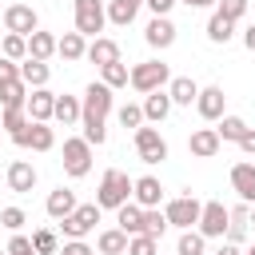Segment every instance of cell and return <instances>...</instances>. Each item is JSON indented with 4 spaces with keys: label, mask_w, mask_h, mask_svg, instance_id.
I'll list each match as a JSON object with an SVG mask.
<instances>
[{
    "label": "cell",
    "mask_w": 255,
    "mask_h": 255,
    "mask_svg": "<svg viewBox=\"0 0 255 255\" xmlns=\"http://www.w3.org/2000/svg\"><path fill=\"white\" fill-rule=\"evenodd\" d=\"M108 24V4L104 0H76V32L80 36H100Z\"/></svg>",
    "instance_id": "cell-4"
},
{
    "label": "cell",
    "mask_w": 255,
    "mask_h": 255,
    "mask_svg": "<svg viewBox=\"0 0 255 255\" xmlns=\"http://www.w3.org/2000/svg\"><path fill=\"white\" fill-rule=\"evenodd\" d=\"M247 231H251V203H239V207H231L227 239H231V243H243V239H247Z\"/></svg>",
    "instance_id": "cell-23"
},
{
    "label": "cell",
    "mask_w": 255,
    "mask_h": 255,
    "mask_svg": "<svg viewBox=\"0 0 255 255\" xmlns=\"http://www.w3.org/2000/svg\"><path fill=\"white\" fill-rule=\"evenodd\" d=\"M239 147H243L247 155H255V128H247V131H243V139H239Z\"/></svg>",
    "instance_id": "cell-47"
},
{
    "label": "cell",
    "mask_w": 255,
    "mask_h": 255,
    "mask_svg": "<svg viewBox=\"0 0 255 255\" xmlns=\"http://www.w3.org/2000/svg\"><path fill=\"white\" fill-rule=\"evenodd\" d=\"M120 124H124V128H131V131H135V128H143V108L124 104V108H120Z\"/></svg>",
    "instance_id": "cell-41"
},
{
    "label": "cell",
    "mask_w": 255,
    "mask_h": 255,
    "mask_svg": "<svg viewBox=\"0 0 255 255\" xmlns=\"http://www.w3.org/2000/svg\"><path fill=\"white\" fill-rule=\"evenodd\" d=\"M135 151L143 163H163L167 159V139L159 135V128H135Z\"/></svg>",
    "instance_id": "cell-9"
},
{
    "label": "cell",
    "mask_w": 255,
    "mask_h": 255,
    "mask_svg": "<svg viewBox=\"0 0 255 255\" xmlns=\"http://www.w3.org/2000/svg\"><path fill=\"white\" fill-rule=\"evenodd\" d=\"M179 4H187V8H211V4H219V0H179Z\"/></svg>",
    "instance_id": "cell-50"
},
{
    "label": "cell",
    "mask_w": 255,
    "mask_h": 255,
    "mask_svg": "<svg viewBox=\"0 0 255 255\" xmlns=\"http://www.w3.org/2000/svg\"><path fill=\"white\" fill-rule=\"evenodd\" d=\"M4 28L16 32V36H32V32L40 28V16H36L32 4H8V8H4Z\"/></svg>",
    "instance_id": "cell-10"
},
{
    "label": "cell",
    "mask_w": 255,
    "mask_h": 255,
    "mask_svg": "<svg viewBox=\"0 0 255 255\" xmlns=\"http://www.w3.org/2000/svg\"><path fill=\"white\" fill-rule=\"evenodd\" d=\"M199 211H203V203H199L195 195H179V199H171V203L163 207L167 223H171V227H179V231L195 227V223H199Z\"/></svg>",
    "instance_id": "cell-8"
},
{
    "label": "cell",
    "mask_w": 255,
    "mask_h": 255,
    "mask_svg": "<svg viewBox=\"0 0 255 255\" xmlns=\"http://www.w3.org/2000/svg\"><path fill=\"white\" fill-rule=\"evenodd\" d=\"M131 187H135V179H128V171H120V167H108V171H104V179H100L96 203L116 211V207H124V203L131 199Z\"/></svg>",
    "instance_id": "cell-2"
},
{
    "label": "cell",
    "mask_w": 255,
    "mask_h": 255,
    "mask_svg": "<svg viewBox=\"0 0 255 255\" xmlns=\"http://www.w3.org/2000/svg\"><path fill=\"white\" fill-rule=\"evenodd\" d=\"M131 199H135L139 207H159V199H163L159 179H155V175H139V179H135V187H131Z\"/></svg>",
    "instance_id": "cell-18"
},
{
    "label": "cell",
    "mask_w": 255,
    "mask_h": 255,
    "mask_svg": "<svg viewBox=\"0 0 255 255\" xmlns=\"http://www.w3.org/2000/svg\"><path fill=\"white\" fill-rule=\"evenodd\" d=\"M167 227H171V223H167V215H163L159 207H143V235L159 239V235H163Z\"/></svg>",
    "instance_id": "cell-36"
},
{
    "label": "cell",
    "mask_w": 255,
    "mask_h": 255,
    "mask_svg": "<svg viewBox=\"0 0 255 255\" xmlns=\"http://www.w3.org/2000/svg\"><path fill=\"white\" fill-rule=\"evenodd\" d=\"M32 247H36L40 255H60V239H56L52 227H40V231L32 235Z\"/></svg>",
    "instance_id": "cell-38"
},
{
    "label": "cell",
    "mask_w": 255,
    "mask_h": 255,
    "mask_svg": "<svg viewBox=\"0 0 255 255\" xmlns=\"http://www.w3.org/2000/svg\"><path fill=\"white\" fill-rule=\"evenodd\" d=\"M48 76H52V68H48V60H20V80L28 84V88H44L48 84Z\"/></svg>",
    "instance_id": "cell-25"
},
{
    "label": "cell",
    "mask_w": 255,
    "mask_h": 255,
    "mask_svg": "<svg viewBox=\"0 0 255 255\" xmlns=\"http://www.w3.org/2000/svg\"><path fill=\"white\" fill-rule=\"evenodd\" d=\"M243 48L255 52V24H247V32H243Z\"/></svg>",
    "instance_id": "cell-48"
},
{
    "label": "cell",
    "mask_w": 255,
    "mask_h": 255,
    "mask_svg": "<svg viewBox=\"0 0 255 255\" xmlns=\"http://www.w3.org/2000/svg\"><path fill=\"white\" fill-rule=\"evenodd\" d=\"M215 12H223L227 20H243V12H247V0H219V4H215Z\"/></svg>",
    "instance_id": "cell-43"
},
{
    "label": "cell",
    "mask_w": 255,
    "mask_h": 255,
    "mask_svg": "<svg viewBox=\"0 0 255 255\" xmlns=\"http://www.w3.org/2000/svg\"><path fill=\"white\" fill-rule=\"evenodd\" d=\"M116 223H120L128 235H139V231H143V207H139L135 199H128L124 207H116Z\"/></svg>",
    "instance_id": "cell-26"
},
{
    "label": "cell",
    "mask_w": 255,
    "mask_h": 255,
    "mask_svg": "<svg viewBox=\"0 0 255 255\" xmlns=\"http://www.w3.org/2000/svg\"><path fill=\"white\" fill-rule=\"evenodd\" d=\"M167 96H171V104H179V108H191V104L199 100V84H195L191 76H171V84H167Z\"/></svg>",
    "instance_id": "cell-17"
},
{
    "label": "cell",
    "mask_w": 255,
    "mask_h": 255,
    "mask_svg": "<svg viewBox=\"0 0 255 255\" xmlns=\"http://www.w3.org/2000/svg\"><path fill=\"white\" fill-rule=\"evenodd\" d=\"M231 187L239 191L243 203H255V163H235L231 167Z\"/></svg>",
    "instance_id": "cell-19"
},
{
    "label": "cell",
    "mask_w": 255,
    "mask_h": 255,
    "mask_svg": "<svg viewBox=\"0 0 255 255\" xmlns=\"http://www.w3.org/2000/svg\"><path fill=\"white\" fill-rule=\"evenodd\" d=\"M143 40H147L151 48H171V44H175V24H171L167 16H151V24H147Z\"/></svg>",
    "instance_id": "cell-16"
},
{
    "label": "cell",
    "mask_w": 255,
    "mask_h": 255,
    "mask_svg": "<svg viewBox=\"0 0 255 255\" xmlns=\"http://www.w3.org/2000/svg\"><path fill=\"white\" fill-rule=\"evenodd\" d=\"M28 116L32 120H40V124H48L52 116H56V96L48 92V88H32V96H28Z\"/></svg>",
    "instance_id": "cell-15"
},
{
    "label": "cell",
    "mask_w": 255,
    "mask_h": 255,
    "mask_svg": "<svg viewBox=\"0 0 255 255\" xmlns=\"http://www.w3.org/2000/svg\"><path fill=\"white\" fill-rule=\"evenodd\" d=\"M247 255H255V243H251V251H247Z\"/></svg>",
    "instance_id": "cell-52"
},
{
    "label": "cell",
    "mask_w": 255,
    "mask_h": 255,
    "mask_svg": "<svg viewBox=\"0 0 255 255\" xmlns=\"http://www.w3.org/2000/svg\"><path fill=\"white\" fill-rule=\"evenodd\" d=\"M100 80L116 92V88H124V84H131V68L124 64V60H116V64H108V68H100Z\"/></svg>",
    "instance_id": "cell-33"
},
{
    "label": "cell",
    "mask_w": 255,
    "mask_h": 255,
    "mask_svg": "<svg viewBox=\"0 0 255 255\" xmlns=\"http://www.w3.org/2000/svg\"><path fill=\"white\" fill-rule=\"evenodd\" d=\"M112 100H116V96H112V88H108L104 80L88 84V92H84V100H80V104H84V116H80V120H84V139L96 143V147L108 139L104 120H108V112H112Z\"/></svg>",
    "instance_id": "cell-1"
},
{
    "label": "cell",
    "mask_w": 255,
    "mask_h": 255,
    "mask_svg": "<svg viewBox=\"0 0 255 255\" xmlns=\"http://www.w3.org/2000/svg\"><path fill=\"white\" fill-rule=\"evenodd\" d=\"M219 147H223V139H219L215 128H195V131L187 135V151H191L195 159H211V155H219Z\"/></svg>",
    "instance_id": "cell-12"
},
{
    "label": "cell",
    "mask_w": 255,
    "mask_h": 255,
    "mask_svg": "<svg viewBox=\"0 0 255 255\" xmlns=\"http://www.w3.org/2000/svg\"><path fill=\"white\" fill-rule=\"evenodd\" d=\"M139 4H143V0H108V20H112L116 28H128V24L135 20Z\"/></svg>",
    "instance_id": "cell-28"
},
{
    "label": "cell",
    "mask_w": 255,
    "mask_h": 255,
    "mask_svg": "<svg viewBox=\"0 0 255 255\" xmlns=\"http://www.w3.org/2000/svg\"><path fill=\"white\" fill-rule=\"evenodd\" d=\"M215 255H243V251H239V243H231V239H227V243H223Z\"/></svg>",
    "instance_id": "cell-49"
},
{
    "label": "cell",
    "mask_w": 255,
    "mask_h": 255,
    "mask_svg": "<svg viewBox=\"0 0 255 255\" xmlns=\"http://www.w3.org/2000/svg\"><path fill=\"white\" fill-rule=\"evenodd\" d=\"M0 56H8V60H28V36L8 32V36H4V44H0Z\"/></svg>",
    "instance_id": "cell-37"
},
{
    "label": "cell",
    "mask_w": 255,
    "mask_h": 255,
    "mask_svg": "<svg viewBox=\"0 0 255 255\" xmlns=\"http://www.w3.org/2000/svg\"><path fill=\"white\" fill-rule=\"evenodd\" d=\"M44 211H48V215L60 223L64 215H72V211H76V195H72L68 187H56V191H48V203H44Z\"/></svg>",
    "instance_id": "cell-22"
},
{
    "label": "cell",
    "mask_w": 255,
    "mask_h": 255,
    "mask_svg": "<svg viewBox=\"0 0 255 255\" xmlns=\"http://www.w3.org/2000/svg\"><path fill=\"white\" fill-rule=\"evenodd\" d=\"M223 104H227V96H223V88H219V84H211V88H199V100H195V112H199L203 120H211V124H219V120H223Z\"/></svg>",
    "instance_id": "cell-13"
},
{
    "label": "cell",
    "mask_w": 255,
    "mask_h": 255,
    "mask_svg": "<svg viewBox=\"0 0 255 255\" xmlns=\"http://www.w3.org/2000/svg\"><path fill=\"white\" fill-rule=\"evenodd\" d=\"M56 56H64L68 64L84 60V56H88V44H84V36H80V32H64V36L56 40Z\"/></svg>",
    "instance_id": "cell-24"
},
{
    "label": "cell",
    "mask_w": 255,
    "mask_h": 255,
    "mask_svg": "<svg viewBox=\"0 0 255 255\" xmlns=\"http://www.w3.org/2000/svg\"><path fill=\"white\" fill-rule=\"evenodd\" d=\"M0 223H4L8 231H20V227L28 223V215H24L20 207H4V211H0Z\"/></svg>",
    "instance_id": "cell-42"
},
{
    "label": "cell",
    "mask_w": 255,
    "mask_h": 255,
    "mask_svg": "<svg viewBox=\"0 0 255 255\" xmlns=\"http://www.w3.org/2000/svg\"><path fill=\"white\" fill-rule=\"evenodd\" d=\"M8 187H12L16 195H28V191L36 187V167H32L28 159H12V163H8Z\"/></svg>",
    "instance_id": "cell-14"
},
{
    "label": "cell",
    "mask_w": 255,
    "mask_h": 255,
    "mask_svg": "<svg viewBox=\"0 0 255 255\" xmlns=\"http://www.w3.org/2000/svg\"><path fill=\"white\" fill-rule=\"evenodd\" d=\"M64 171L72 175V179H80V175H88L92 171V143L80 135V139H64Z\"/></svg>",
    "instance_id": "cell-7"
},
{
    "label": "cell",
    "mask_w": 255,
    "mask_h": 255,
    "mask_svg": "<svg viewBox=\"0 0 255 255\" xmlns=\"http://www.w3.org/2000/svg\"><path fill=\"white\" fill-rule=\"evenodd\" d=\"M0 104H4V108H24V104H28V84H24V80L0 84Z\"/></svg>",
    "instance_id": "cell-32"
},
{
    "label": "cell",
    "mask_w": 255,
    "mask_h": 255,
    "mask_svg": "<svg viewBox=\"0 0 255 255\" xmlns=\"http://www.w3.org/2000/svg\"><path fill=\"white\" fill-rule=\"evenodd\" d=\"M0 124H4V131L16 139L28 124H32V116H28V108H4V116H0Z\"/></svg>",
    "instance_id": "cell-34"
},
{
    "label": "cell",
    "mask_w": 255,
    "mask_h": 255,
    "mask_svg": "<svg viewBox=\"0 0 255 255\" xmlns=\"http://www.w3.org/2000/svg\"><path fill=\"white\" fill-rule=\"evenodd\" d=\"M175 255H203V235L187 227V231L179 235V243H175Z\"/></svg>",
    "instance_id": "cell-39"
},
{
    "label": "cell",
    "mask_w": 255,
    "mask_h": 255,
    "mask_svg": "<svg viewBox=\"0 0 255 255\" xmlns=\"http://www.w3.org/2000/svg\"><path fill=\"white\" fill-rule=\"evenodd\" d=\"M4 255H8V251H4Z\"/></svg>",
    "instance_id": "cell-54"
},
{
    "label": "cell",
    "mask_w": 255,
    "mask_h": 255,
    "mask_svg": "<svg viewBox=\"0 0 255 255\" xmlns=\"http://www.w3.org/2000/svg\"><path fill=\"white\" fill-rule=\"evenodd\" d=\"M235 36V20H227L223 12H211V20H207V40L211 44H227Z\"/></svg>",
    "instance_id": "cell-29"
},
{
    "label": "cell",
    "mask_w": 255,
    "mask_h": 255,
    "mask_svg": "<svg viewBox=\"0 0 255 255\" xmlns=\"http://www.w3.org/2000/svg\"><path fill=\"white\" fill-rule=\"evenodd\" d=\"M88 60H92L96 68H108V64H116V60H120V44H116V40H108V36H96V40L88 44Z\"/></svg>",
    "instance_id": "cell-20"
},
{
    "label": "cell",
    "mask_w": 255,
    "mask_h": 255,
    "mask_svg": "<svg viewBox=\"0 0 255 255\" xmlns=\"http://www.w3.org/2000/svg\"><path fill=\"white\" fill-rule=\"evenodd\" d=\"M128 231L124 227H112V231H100V239H96V247H100V255H128Z\"/></svg>",
    "instance_id": "cell-27"
},
{
    "label": "cell",
    "mask_w": 255,
    "mask_h": 255,
    "mask_svg": "<svg viewBox=\"0 0 255 255\" xmlns=\"http://www.w3.org/2000/svg\"><path fill=\"white\" fill-rule=\"evenodd\" d=\"M215 131H219V139H223V143H239V139H243V131H247V120H239V116H223Z\"/></svg>",
    "instance_id": "cell-35"
},
{
    "label": "cell",
    "mask_w": 255,
    "mask_h": 255,
    "mask_svg": "<svg viewBox=\"0 0 255 255\" xmlns=\"http://www.w3.org/2000/svg\"><path fill=\"white\" fill-rule=\"evenodd\" d=\"M163 84H171V68L163 64V60H147V64H135L131 68V88L135 92H159Z\"/></svg>",
    "instance_id": "cell-3"
},
{
    "label": "cell",
    "mask_w": 255,
    "mask_h": 255,
    "mask_svg": "<svg viewBox=\"0 0 255 255\" xmlns=\"http://www.w3.org/2000/svg\"><path fill=\"white\" fill-rule=\"evenodd\" d=\"M28 56H32V60H48V56H56V36L36 28V32L28 36Z\"/></svg>",
    "instance_id": "cell-30"
},
{
    "label": "cell",
    "mask_w": 255,
    "mask_h": 255,
    "mask_svg": "<svg viewBox=\"0 0 255 255\" xmlns=\"http://www.w3.org/2000/svg\"><path fill=\"white\" fill-rule=\"evenodd\" d=\"M227 219H231V207H223L219 199H207L195 227H199L203 239H223V235H227Z\"/></svg>",
    "instance_id": "cell-6"
},
{
    "label": "cell",
    "mask_w": 255,
    "mask_h": 255,
    "mask_svg": "<svg viewBox=\"0 0 255 255\" xmlns=\"http://www.w3.org/2000/svg\"><path fill=\"white\" fill-rule=\"evenodd\" d=\"M60 255H96V251H92L84 239H68V243L60 247Z\"/></svg>",
    "instance_id": "cell-45"
},
{
    "label": "cell",
    "mask_w": 255,
    "mask_h": 255,
    "mask_svg": "<svg viewBox=\"0 0 255 255\" xmlns=\"http://www.w3.org/2000/svg\"><path fill=\"white\" fill-rule=\"evenodd\" d=\"M100 203H84V207H76L72 215H64L60 219V231L68 235V239H84L88 231H96V223H100Z\"/></svg>",
    "instance_id": "cell-5"
},
{
    "label": "cell",
    "mask_w": 255,
    "mask_h": 255,
    "mask_svg": "<svg viewBox=\"0 0 255 255\" xmlns=\"http://www.w3.org/2000/svg\"><path fill=\"white\" fill-rule=\"evenodd\" d=\"M143 4L151 8V16H167V12H171V8L179 4V0H143Z\"/></svg>",
    "instance_id": "cell-46"
},
{
    "label": "cell",
    "mask_w": 255,
    "mask_h": 255,
    "mask_svg": "<svg viewBox=\"0 0 255 255\" xmlns=\"http://www.w3.org/2000/svg\"><path fill=\"white\" fill-rule=\"evenodd\" d=\"M128 255H155V239L143 235V231L131 235V239H128Z\"/></svg>",
    "instance_id": "cell-40"
},
{
    "label": "cell",
    "mask_w": 255,
    "mask_h": 255,
    "mask_svg": "<svg viewBox=\"0 0 255 255\" xmlns=\"http://www.w3.org/2000/svg\"><path fill=\"white\" fill-rule=\"evenodd\" d=\"M251 227H255V203H251Z\"/></svg>",
    "instance_id": "cell-51"
},
{
    "label": "cell",
    "mask_w": 255,
    "mask_h": 255,
    "mask_svg": "<svg viewBox=\"0 0 255 255\" xmlns=\"http://www.w3.org/2000/svg\"><path fill=\"white\" fill-rule=\"evenodd\" d=\"M80 116H84V104H80L76 96H56V116H52V120H60L64 128H72Z\"/></svg>",
    "instance_id": "cell-31"
},
{
    "label": "cell",
    "mask_w": 255,
    "mask_h": 255,
    "mask_svg": "<svg viewBox=\"0 0 255 255\" xmlns=\"http://www.w3.org/2000/svg\"><path fill=\"white\" fill-rule=\"evenodd\" d=\"M8 80H20V64L8 60V56H0V84H8Z\"/></svg>",
    "instance_id": "cell-44"
},
{
    "label": "cell",
    "mask_w": 255,
    "mask_h": 255,
    "mask_svg": "<svg viewBox=\"0 0 255 255\" xmlns=\"http://www.w3.org/2000/svg\"><path fill=\"white\" fill-rule=\"evenodd\" d=\"M0 135H4V124H0Z\"/></svg>",
    "instance_id": "cell-53"
},
{
    "label": "cell",
    "mask_w": 255,
    "mask_h": 255,
    "mask_svg": "<svg viewBox=\"0 0 255 255\" xmlns=\"http://www.w3.org/2000/svg\"><path fill=\"white\" fill-rule=\"evenodd\" d=\"M16 147H32V151H52V143H56V131L48 128V124H40V120H32L16 139H12Z\"/></svg>",
    "instance_id": "cell-11"
},
{
    "label": "cell",
    "mask_w": 255,
    "mask_h": 255,
    "mask_svg": "<svg viewBox=\"0 0 255 255\" xmlns=\"http://www.w3.org/2000/svg\"><path fill=\"white\" fill-rule=\"evenodd\" d=\"M171 96L159 88V92H147V100H143V120H151V124H163L167 116H171Z\"/></svg>",
    "instance_id": "cell-21"
}]
</instances>
